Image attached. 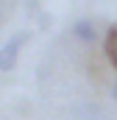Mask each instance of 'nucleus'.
<instances>
[{"mask_svg": "<svg viewBox=\"0 0 117 120\" xmlns=\"http://www.w3.org/2000/svg\"><path fill=\"white\" fill-rule=\"evenodd\" d=\"M103 50L112 61V67L117 70V25H109L106 28V36H103Z\"/></svg>", "mask_w": 117, "mask_h": 120, "instance_id": "obj_3", "label": "nucleus"}, {"mask_svg": "<svg viewBox=\"0 0 117 120\" xmlns=\"http://www.w3.org/2000/svg\"><path fill=\"white\" fill-rule=\"evenodd\" d=\"M73 36H75L81 45H95V42L100 39V34H98V28H95L92 20H75V22H73Z\"/></svg>", "mask_w": 117, "mask_h": 120, "instance_id": "obj_2", "label": "nucleus"}, {"mask_svg": "<svg viewBox=\"0 0 117 120\" xmlns=\"http://www.w3.org/2000/svg\"><path fill=\"white\" fill-rule=\"evenodd\" d=\"M73 117L75 120H103V109L98 103H81V106H75Z\"/></svg>", "mask_w": 117, "mask_h": 120, "instance_id": "obj_4", "label": "nucleus"}, {"mask_svg": "<svg viewBox=\"0 0 117 120\" xmlns=\"http://www.w3.org/2000/svg\"><path fill=\"white\" fill-rule=\"evenodd\" d=\"M112 98H114V101H117V81H114V84H112Z\"/></svg>", "mask_w": 117, "mask_h": 120, "instance_id": "obj_5", "label": "nucleus"}, {"mask_svg": "<svg viewBox=\"0 0 117 120\" xmlns=\"http://www.w3.org/2000/svg\"><path fill=\"white\" fill-rule=\"evenodd\" d=\"M28 39H31V31H20V34H14V36L0 48V70H3V73H8V70L17 67L20 50H22V45H25Z\"/></svg>", "mask_w": 117, "mask_h": 120, "instance_id": "obj_1", "label": "nucleus"}]
</instances>
